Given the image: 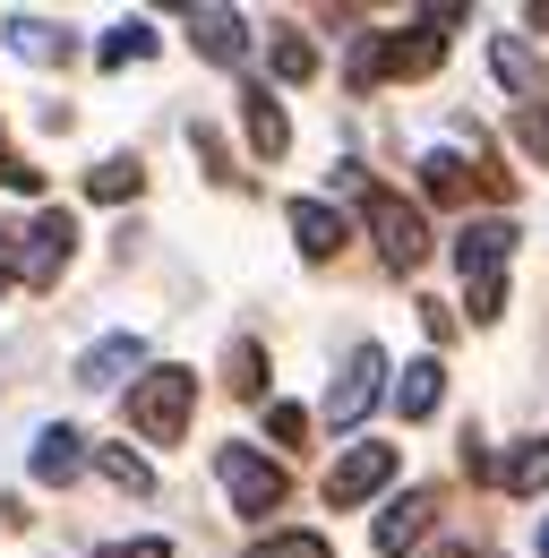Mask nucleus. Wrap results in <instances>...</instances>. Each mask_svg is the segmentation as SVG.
<instances>
[{"instance_id":"ddd939ff","label":"nucleus","mask_w":549,"mask_h":558,"mask_svg":"<svg viewBox=\"0 0 549 558\" xmlns=\"http://www.w3.org/2000/svg\"><path fill=\"white\" fill-rule=\"evenodd\" d=\"M241 121H249V146H258V155H283V146H292V121H283V104H274L267 86L241 95Z\"/></svg>"},{"instance_id":"1a4fd4ad","label":"nucleus","mask_w":549,"mask_h":558,"mask_svg":"<svg viewBox=\"0 0 549 558\" xmlns=\"http://www.w3.org/2000/svg\"><path fill=\"white\" fill-rule=\"evenodd\" d=\"M77 464H86V438L52 421V429L35 438V482H44V489H69V482H77Z\"/></svg>"},{"instance_id":"f03ea898","label":"nucleus","mask_w":549,"mask_h":558,"mask_svg":"<svg viewBox=\"0 0 549 558\" xmlns=\"http://www.w3.org/2000/svg\"><path fill=\"white\" fill-rule=\"evenodd\" d=\"M190 404H198V378H190V369H146V387L130 396V421L155 447H172V438L190 429Z\"/></svg>"},{"instance_id":"4be33fe9","label":"nucleus","mask_w":549,"mask_h":558,"mask_svg":"<svg viewBox=\"0 0 549 558\" xmlns=\"http://www.w3.org/2000/svg\"><path fill=\"white\" fill-rule=\"evenodd\" d=\"M249 558H327V542H318V533H267Z\"/></svg>"},{"instance_id":"f3484780","label":"nucleus","mask_w":549,"mask_h":558,"mask_svg":"<svg viewBox=\"0 0 549 558\" xmlns=\"http://www.w3.org/2000/svg\"><path fill=\"white\" fill-rule=\"evenodd\" d=\"M9 44H17L26 61H61V52H69V44H61V26H52V17H17V26H9Z\"/></svg>"},{"instance_id":"7ed1b4c3","label":"nucleus","mask_w":549,"mask_h":558,"mask_svg":"<svg viewBox=\"0 0 549 558\" xmlns=\"http://www.w3.org/2000/svg\"><path fill=\"white\" fill-rule=\"evenodd\" d=\"M215 473H223V489H232L241 515H274V507H283V464H267L258 447H223Z\"/></svg>"},{"instance_id":"f257e3e1","label":"nucleus","mask_w":549,"mask_h":558,"mask_svg":"<svg viewBox=\"0 0 549 558\" xmlns=\"http://www.w3.org/2000/svg\"><path fill=\"white\" fill-rule=\"evenodd\" d=\"M507 258H515V223H464L455 232V267H464V301L473 318H498L507 310Z\"/></svg>"},{"instance_id":"aec40b11","label":"nucleus","mask_w":549,"mask_h":558,"mask_svg":"<svg viewBox=\"0 0 549 558\" xmlns=\"http://www.w3.org/2000/svg\"><path fill=\"white\" fill-rule=\"evenodd\" d=\"M223 369H232V396H258V387H267V352H258V344H232V352H223Z\"/></svg>"},{"instance_id":"39448f33","label":"nucleus","mask_w":549,"mask_h":558,"mask_svg":"<svg viewBox=\"0 0 549 558\" xmlns=\"http://www.w3.org/2000/svg\"><path fill=\"white\" fill-rule=\"evenodd\" d=\"M369 223H378V250H387V267H420V258H429V223H420V207L387 198V190H369Z\"/></svg>"},{"instance_id":"bb28decb","label":"nucleus","mask_w":549,"mask_h":558,"mask_svg":"<svg viewBox=\"0 0 549 558\" xmlns=\"http://www.w3.org/2000/svg\"><path fill=\"white\" fill-rule=\"evenodd\" d=\"M86 558H172L163 542H112V550H86Z\"/></svg>"},{"instance_id":"20e7f679","label":"nucleus","mask_w":549,"mask_h":558,"mask_svg":"<svg viewBox=\"0 0 549 558\" xmlns=\"http://www.w3.org/2000/svg\"><path fill=\"white\" fill-rule=\"evenodd\" d=\"M378 387H387V352H378V344H352L343 378L327 387V421H335V429H352V421L378 404Z\"/></svg>"},{"instance_id":"9d476101","label":"nucleus","mask_w":549,"mask_h":558,"mask_svg":"<svg viewBox=\"0 0 549 558\" xmlns=\"http://www.w3.org/2000/svg\"><path fill=\"white\" fill-rule=\"evenodd\" d=\"M292 241H301V258H335V250L352 241V232H343V215H335V207L301 198V207H292Z\"/></svg>"},{"instance_id":"393cba45","label":"nucleus","mask_w":549,"mask_h":558,"mask_svg":"<svg viewBox=\"0 0 549 558\" xmlns=\"http://www.w3.org/2000/svg\"><path fill=\"white\" fill-rule=\"evenodd\" d=\"M309 70H318V52H309L301 35H283V44H274V77H309Z\"/></svg>"},{"instance_id":"dca6fc26","label":"nucleus","mask_w":549,"mask_h":558,"mask_svg":"<svg viewBox=\"0 0 549 558\" xmlns=\"http://www.w3.org/2000/svg\"><path fill=\"white\" fill-rule=\"evenodd\" d=\"M489 70H498V86H515V95H533V86H541V70H533V52H524L515 35H498V52H489Z\"/></svg>"},{"instance_id":"f8f14e48","label":"nucleus","mask_w":549,"mask_h":558,"mask_svg":"<svg viewBox=\"0 0 549 558\" xmlns=\"http://www.w3.org/2000/svg\"><path fill=\"white\" fill-rule=\"evenodd\" d=\"M190 35H198L206 61H241V52H249V26H241L232 9H190Z\"/></svg>"},{"instance_id":"6e6552de","label":"nucleus","mask_w":549,"mask_h":558,"mask_svg":"<svg viewBox=\"0 0 549 558\" xmlns=\"http://www.w3.org/2000/svg\"><path fill=\"white\" fill-rule=\"evenodd\" d=\"M429 515H438V489H412V498H395L387 515H378V550L387 558H404L420 533H429Z\"/></svg>"},{"instance_id":"4468645a","label":"nucleus","mask_w":549,"mask_h":558,"mask_svg":"<svg viewBox=\"0 0 549 558\" xmlns=\"http://www.w3.org/2000/svg\"><path fill=\"white\" fill-rule=\"evenodd\" d=\"M438 396H447V369H438V361H412L404 378H395V404H404V421H429V413H438Z\"/></svg>"},{"instance_id":"0eeeda50","label":"nucleus","mask_w":549,"mask_h":558,"mask_svg":"<svg viewBox=\"0 0 549 558\" xmlns=\"http://www.w3.org/2000/svg\"><path fill=\"white\" fill-rule=\"evenodd\" d=\"M69 241H77V223H69V215H35V250L17 258V276L44 292V283H52V276L69 267Z\"/></svg>"},{"instance_id":"6ab92c4d","label":"nucleus","mask_w":549,"mask_h":558,"mask_svg":"<svg viewBox=\"0 0 549 558\" xmlns=\"http://www.w3.org/2000/svg\"><path fill=\"white\" fill-rule=\"evenodd\" d=\"M155 52V26H137V17H121L112 35H103V70H121V61H146Z\"/></svg>"},{"instance_id":"c756f323","label":"nucleus","mask_w":549,"mask_h":558,"mask_svg":"<svg viewBox=\"0 0 549 558\" xmlns=\"http://www.w3.org/2000/svg\"><path fill=\"white\" fill-rule=\"evenodd\" d=\"M455 558H464V550H455Z\"/></svg>"},{"instance_id":"a211bd4d","label":"nucleus","mask_w":549,"mask_h":558,"mask_svg":"<svg viewBox=\"0 0 549 558\" xmlns=\"http://www.w3.org/2000/svg\"><path fill=\"white\" fill-rule=\"evenodd\" d=\"M137 181H146V172H137L130 155H112V163L86 172V198H137Z\"/></svg>"},{"instance_id":"b1692460","label":"nucleus","mask_w":549,"mask_h":558,"mask_svg":"<svg viewBox=\"0 0 549 558\" xmlns=\"http://www.w3.org/2000/svg\"><path fill=\"white\" fill-rule=\"evenodd\" d=\"M515 138L533 146V163L549 172V104H524V121H515Z\"/></svg>"},{"instance_id":"cd10ccee","label":"nucleus","mask_w":549,"mask_h":558,"mask_svg":"<svg viewBox=\"0 0 549 558\" xmlns=\"http://www.w3.org/2000/svg\"><path fill=\"white\" fill-rule=\"evenodd\" d=\"M9 163H17V155H9V138H0V181H9Z\"/></svg>"},{"instance_id":"9b49d317","label":"nucleus","mask_w":549,"mask_h":558,"mask_svg":"<svg viewBox=\"0 0 549 558\" xmlns=\"http://www.w3.org/2000/svg\"><path fill=\"white\" fill-rule=\"evenodd\" d=\"M130 369H146V344H137V336H103V344L77 361V378H86V387H121Z\"/></svg>"},{"instance_id":"412c9836","label":"nucleus","mask_w":549,"mask_h":558,"mask_svg":"<svg viewBox=\"0 0 549 558\" xmlns=\"http://www.w3.org/2000/svg\"><path fill=\"white\" fill-rule=\"evenodd\" d=\"M420 190L455 207V198H464V163H455V155H429V163H420Z\"/></svg>"},{"instance_id":"a878e982","label":"nucleus","mask_w":549,"mask_h":558,"mask_svg":"<svg viewBox=\"0 0 549 558\" xmlns=\"http://www.w3.org/2000/svg\"><path fill=\"white\" fill-rule=\"evenodd\" d=\"M267 429L283 447H301V438H309V413H301V404H267Z\"/></svg>"},{"instance_id":"5701e85b","label":"nucleus","mask_w":549,"mask_h":558,"mask_svg":"<svg viewBox=\"0 0 549 558\" xmlns=\"http://www.w3.org/2000/svg\"><path fill=\"white\" fill-rule=\"evenodd\" d=\"M95 464H103V473H112V482H121V489H146V482H155V473L137 464L130 447H95Z\"/></svg>"},{"instance_id":"c85d7f7f","label":"nucleus","mask_w":549,"mask_h":558,"mask_svg":"<svg viewBox=\"0 0 549 558\" xmlns=\"http://www.w3.org/2000/svg\"><path fill=\"white\" fill-rule=\"evenodd\" d=\"M541 558H549V524H541Z\"/></svg>"},{"instance_id":"2eb2a0df","label":"nucleus","mask_w":549,"mask_h":558,"mask_svg":"<svg viewBox=\"0 0 549 558\" xmlns=\"http://www.w3.org/2000/svg\"><path fill=\"white\" fill-rule=\"evenodd\" d=\"M498 482L515 489V498H541V489H549V438H524V447L498 464Z\"/></svg>"},{"instance_id":"423d86ee","label":"nucleus","mask_w":549,"mask_h":558,"mask_svg":"<svg viewBox=\"0 0 549 558\" xmlns=\"http://www.w3.org/2000/svg\"><path fill=\"white\" fill-rule=\"evenodd\" d=\"M387 482H395V447L369 438V447H352L335 473H327V507H361V498H378Z\"/></svg>"}]
</instances>
